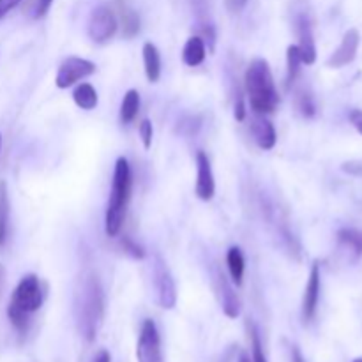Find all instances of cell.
Wrapping results in <instances>:
<instances>
[{"instance_id":"21","label":"cell","mask_w":362,"mask_h":362,"mask_svg":"<svg viewBox=\"0 0 362 362\" xmlns=\"http://www.w3.org/2000/svg\"><path fill=\"white\" fill-rule=\"evenodd\" d=\"M138 112H140V94L134 88H129L120 103V122L131 124L136 119Z\"/></svg>"},{"instance_id":"1","label":"cell","mask_w":362,"mask_h":362,"mask_svg":"<svg viewBox=\"0 0 362 362\" xmlns=\"http://www.w3.org/2000/svg\"><path fill=\"white\" fill-rule=\"evenodd\" d=\"M74 317L81 338L88 343L94 341L105 320V292L94 272H87L81 278L74 297Z\"/></svg>"},{"instance_id":"9","label":"cell","mask_w":362,"mask_h":362,"mask_svg":"<svg viewBox=\"0 0 362 362\" xmlns=\"http://www.w3.org/2000/svg\"><path fill=\"white\" fill-rule=\"evenodd\" d=\"M136 359L138 362H165L161 352V338L154 320L151 318H147L141 325L136 345Z\"/></svg>"},{"instance_id":"31","label":"cell","mask_w":362,"mask_h":362,"mask_svg":"<svg viewBox=\"0 0 362 362\" xmlns=\"http://www.w3.org/2000/svg\"><path fill=\"white\" fill-rule=\"evenodd\" d=\"M23 0H0V20H2L6 14H9L14 7H18Z\"/></svg>"},{"instance_id":"33","label":"cell","mask_w":362,"mask_h":362,"mask_svg":"<svg viewBox=\"0 0 362 362\" xmlns=\"http://www.w3.org/2000/svg\"><path fill=\"white\" fill-rule=\"evenodd\" d=\"M349 120L354 127L357 129V133L362 134V110L356 108L349 113Z\"/></svg>"},{"instance_id":"26","label":"cell","mask_w":362,"mask_h":362,"mask_svg":"<svg viewBox=\"0 0 362 362\" xmlns=\"http://www.w3.org/2000/svg\"><path fill=\"white\" fill-rule=\"evenodd\" d=\"M120 247L124 250V253L129 255V257L136 258V260H144L145 258V250L138 243H134L131 237L122 235L120 237Z\"/></svg>"},{"instance_id":"5","label":"cell","mask_w":362,"mask_h":362,"mask_svg":"<svg viewBox=\"0 0 362 362\" xmlns=\"http://www.w3.org/2000/svg\"><path fill=\"white\" fill-rule=\"evenodd\" d=\"M293 27H296L297 39H299L297 48L300 52L303 64L311 66L317 60V46H315L313 21H311V14L306 4L296 6V11H293Z\"/></svg>"},{"instance_id":"36","label":"cell","mask_w":362,"mask_h":362,"mask_svg":"<svg viewBox=\"0 0 362 362\" xmlns=\"http://www.w3.org/2000/svg\"><path fill=\"white\" fill-rule=\"evenodd\" d=\"M292 362H306L304 361L303 354H300V350L297 349V346H292Z\"/></svg>"},{"instance_id":"10","label":"cell","mask_w":362,"mask_h":362,"mask_svg":"<svg viewBox=\"0 0 362 362\" xmlns=\"http://www.w3.org/2000/svg\"><path fill=\"white\" fill-rule=\"evenodd\" d=\"M214 290L216 296H218L219 304H221L223 313L228 318H232V320H235L240 315V310H243V303H240L235 288H233L232 283L228 281L225 272L219 271V269L214 271Z\"/></svg>"},{"instance_id":"12","label":"cell","mask_w":362,"mask_h":362,"mask_svg":"<svg viewBox=\"0 0 362 362\" xmlns=\"http://www.w3.org/2000/svg\"><path fill=\"white\" fill-rule=\"evenodd\" d=\"M194 194L200 200L209 202L216 194V180L212 173V165L209 156L204 151L197 152V184H194Z\"/></svg>"},{"instance_id":"38","label":"cell","mask_w":362,"mask_h":362,"mask_svg":"<svg viewBox=\"0 0 362 362\" xmlns=\"http://www.w3.org/2000/svg\"><path fill=\"white\" fill-rule=\"evenodd\" d=\"M0 151H2V134H0Z\"/></svg>"},{"instance_id":"15","label":"cell","mask_w":362,"mask_h":362,"mask_svg":"<svg viewBox=\"0 0 362 362\" xmlns=\"http://www.w3.org/2000/svg\"><path fill=\"white\" fill-rule=\"evenodd\" d=\"M117 2V20H119L122 35L126 39H133L140 32V16L136 11L127 6L126 0H115Z\"/></svg>"},{"instance_id":"13","label":"cell","mask_w":362,"mask_h":362,"mask_svg":"<svg viewBox=\"0 0 362 362\" xmlns=\"http://www.w3.org/2000/svg\"><path fill=\"white\" fill-rule=\"evenodd\" d=\"M320 283H322L320 265L315 262V264L311 265L310 276H308L306 290H304V299H303V320L306 322V324H310V322L315 318V313H317L318 300H320Z\"/></svg>"},{"instance_id":"19","label":"cell","mask_w":362,"mask_h":362,"mask_svg":"<svg viewBox=\"0 0 362 362\" xmlns=\"http://www.w3.org/2000/svg\"><path fill=\"white\" fill-rule=\"evenodd\" d=\"M226 265H228V272L232 276L233 285L240 286L244 279V269H246V260H244L243 250L239 246H232L226 251Z\"/></svg>"},{"instance_id":"3","label":"cell","mask_w":362,"mask_h":362,"mask_svg":"<svg viewBox=\"0 0 362 362\" xmlns=\"http://www.w3.org/2000/svg\"><path fill=\"white\" fill-rule=\"evenodd\" d=\"M131 184H133V177H131L129 161L120 156L115 161L112 191H110L105 214V232L108 237H119L120 230H122L124 221H126L127 204L131 198Z\"/></svg>"},{"instance_id":"30","label":"cell","mask_w":362,"mask_h":362,"mask_svg":"<svg viewBox=\"0 0 362 362\" xmlns=\"http://www.w3.org/2000/svg\"><path fill=\"white\" fill-rule=\"evenodd\" d=\"M247 2L250 0H225V6L230 14H239L247 6Z\"/></svg>"},{"instance_id":"32","label":"cell","mask_w":362,"mask_h":362,"mask_svg":"<svg viewBox=\"0 0 362 362\" xmlns=\"http://www.w3.org/2000/svg\"><path fill=\"white\" fill-rule=\"evenodd\" d=\"M233 117H235L237 122H243V120L246 119V105H244V99L240 98V94H239V98H237V101H235Z\"/></svg>"},{"instance_id":"6","label":"cell","mask_w":362,"mask_h":362,"mask_svg":"<svg viewBox=\"0 0 362 362\" xmlns=\"http://www.w3.org/2000/svg\"><path fill=\"white\" fill-rule=\"evenodd\" d=\"M119 28V20H117L115 11L110 6H98L92 9L90 16H88L87 32L88 37L95 42V45H106L112 41Z\"/></svg>"},{"instance_id":"29","label":"cell","mask_w":362,"mask_h":362,"mask_svg":"<svg viewBox=\"0 0 362 362\" xmlns=\"http://www.w3.org/2000/svg\"><path fill=\"white\" fill-rule=\"evenodd\" d=\"M341 170L352 177H362V161H346L341 165Z\"/></svg>"},{"instance_id":"17","label":"cell","mask_w":362,"mask_h":362,"mask_svg":"<svg viewBox=\"0 0 362 362\" xmlns=\"http://www.w3.org/2000/svg\"><path fill=\"white\" fill-rule=\"evenodd\" d=\"M144 67H145V76L151 83H158L161 78V55H159L158 46L152 42H145L144 49Z\"/></svg>"},{"instance_id":"8","label":"cell","mask_w":362,"mask_h":362,"mask_svg":"<svg viewBox=\"0 0 362 362\" xmlns=\"http://www.w3.org/2000/svg\"><path fill=\"white\" fill-rule=\"evenodd\" d=\"M95 73V64L81 57H67L59 66L55 76V85L59 88H69L78 81L92 76Z\"/></svg>"},{"instance_id":"25","label":"cell","mask_w":362,"mask_h":362,"mask_svg":"<svg viewBox=\"0 0 362 362\" xmlns=\"http://www.w3.org/2000/svg\"><path fill=\"white\" fill-rule=\"evenodd\" d=\"M246 327H247V336H250V343H251V362H267V359H265L264 349H262L260 334H258L255 324L247 320Z\"/></svg>"},{"instance_id":"11","label":"cell","mask_w":362,"mask_h":362,"mask_svg":"<svg viewBox=\"0 0 362 362\" xmlns=\"http://www.w3.org/2000/svg\"><path fill=\"white\" fill-rule=\"evenodd\" d=\"M359 45H361L359 30H357V28H350V30H346L338 48H336L334 52H332V55L329 57L327 67H331V69H341V67L352 64L357 57Z\"/></svg>"},{"instance_id":"39","label":"cell","mask_w":362,"mask_h":362,"mask_svg":"<svg viewBox=\"0 0 362 362\" xmlns=\"http://www.w3.org/2000/svg\"><path fill=\"white\" fill-rule=\"evenodd\" d=\"M354 362H362V357H359V359H356Z\"/></svg>"},{"instance_id":"35","label":"cell","mask_w":362,"mask_h":362,"mask_svg":"<svg viewBox=\"0 0 362 362\" xmlns=\"http://www.w3.org/2000/svg\"><path fill=\"white\" fill-rule=\"evenodd\" d=\"M4 288H6V267L0 264V299L4 296Z\"/></svg>"},{"instance_id":"14","label":"cell","mask_w":362,"mask_h":362,"mask_svg":"<svg viewBox=\"0 0 362 362\" xmlns=\"http://www.w3.org/2000/svg\"><path fill=\"white\" fill-rule=\"evenodd\" d=\"M251 129H253L255 141H257L262 151H271V148H274L276 141H278V134H276L274 124L269 119H265V115L255 117Z\"/></svg>"},{"instance_id":"28","label":"cell","mask_w":362,"mask_h":362,"mask_svg":"<svg viewBox=\"0 0 362 362\" xmlns=\"http://www.w3.org/2000/svg\"><path fill=\"white\" fill-rule=\"evenodd\" d=\"M138 133H140L144 148L145 151H148V148L152 147V138H154V126H152L151 120L148 119L141 120L140 126H138Z\"/></svg>"},{"instance_id":"18","label":"cell","mask_w":362,"mask_h":362,"mask_svg":"<svg viewBox=\"0 0 362 362\" xmlns=\"http://www.w3.org/2000/svg\"><path fill=\"white\" fill-rule=\"evenodd\" d=\"M9 219H11V200L7 191L6 180H0V250H4L9 237Z\"/></svg>"},{"instance_id":"34","label":"cell","mask_w":362,"mask_h":362,"mask_svg":"<svg viewBox=\"0 0 362 362\" xmlns=\"http://www.w3.org/2000/svg\"><path fill=\"white\" fill-rule=\"evenodd\" d=\"M92 362H110V354L106 352V350H99V352L95 354L94 359H92Z\"/></svg>"},{"instance_id":"2","label":"cell","mask_w":362,"mask_h":362,"mask_svg":"<svg viewBox=\"0 0 362 362\" xmlns=\"http://www.w3.org/2000/svg\"><path fill=\"white\" fill-rule=\"evenodd\" d=\"M247 101L257 115H267L276 112L279 105V92L276 88L271 66L265 59H255L244 74Z\"/></svg>"},{"instance_id":"23","label":"cell","mask_w":362,"mask_h":362,"mask_svg":"<svg viewBox=\"0 0 362 362\" xmlns=\"http://www.w3.org/2000/svg\"><path fill=\"white\" fill-rule=\"evenodd\" d=\"M296 108L306 119L317 115V103H315L313 94L308 88H299L296 92Z\"/></svg>"},{"instance_id":"27","label":"cell","mask_w":362,"mask_h":362,"mask_svg":"<svg viewBox=\"0 0 362 362\" xmlns=\"http://www.w3.org/2000/svg\"><path fill=\"white\" fill-rule=\"evenodd\" d=\"M52 4L53 0H32L30 7H28V14H30L32 20H39V18L48 14Z\"/></svg>"},{"instance_id":"7","label":"cell","mask_w":362,"mask_h":362,"mask_svg":"<svg viewBox=\"0 0 362 362\" xmlns=\"http://www.w3.org/2000/svg\"><path fill=\"white\" fill-rule=\"evenodd\" d=\"M152 281H154L156 299L163 310H173L177 304V286L170 269L161 257H156L152 265Z\"/></svg>"},{"instance_id":"16","label":"cell","mask_w":362,"mask_h":362,"mask_svg":"<svg viewBox=\"0 0 362 362\" xmlns=\"http://www.w3.org/2000/svg\"><path fill=\"white\" fill-rule=\"evenodd\" d=\"M207 55V45L200 35H191L182 48V62L189 67L200 66Z\"/></svg>"},{"instance_id":"20","label":"cell","mask_w":362,"mask_h":362,"mask_svg":"<svg viewBox=\"0 0 362 362\" xmlns=\"http://www.w3.org/2000/svg\"><path fill=\"white\" fill-rule=\"evenodd\" d=\"M73 99H74V103H76L78 108L85 110V112H90V110H94L99 103L98 90H95L90 83L78 85L73 92Z\"/></svg>"},{"instance_id":"24","label":"cell","mask_w":362,"mask_h":362,"mask_svg":"<svg viewBox=\"0 0 362 362\" xmlns=\"http://www.w3.org/2000/svg\"><path fill=\"white\" fill-rule=\"evenodd\" d=\"M338 239H339V243H341L343 246L349 247V250L352 251L356 257L362 255V233L361 232H357V230H354V228H343V230H339Z\"/></svg>"},{"instance_id":"37","label":"cell","mask_w":362,"mask_h":362,"mask_svg":"<svg viewBox=\"0 0 362 362\" xmlns=\"http://www.w3.org/2000/svg\"><path fill=\"white\" fill-rule=\"evenodd\" d=\"M239 362H251V359L250 357H247V354H240V357H239Z\"/></svg>"},{"instance_id":"22","label":"cell","mask_w":362,"mask_h":362,"mask_svg":"<svg viewBox=\"0 0 362 362\" xmlns=\"http://www.w3.org/2000/svg\"><path fill=\"white\" fill-rule=\"evenodd\" d=\"M300 64H303V59H300L299 48L297 45H290L286 48V87L288 88L296 83L297 76H299Z\"/></svg>"},{"instance_id":"4","label":"cell","mask_w":362,"mask_h":362,"mask_svg":"<svg viewBox=\"0 0 362 362\" xmlns=\"http://www.w3.org/2000/svg\"><path fill=\"white\" fill-rule=\"evenodd\" d=\"M42 299H45V293H42L41 281L37 276H23L14 288L11 303L7 306V317L16 331H27L28 324H30V315L42 306Z\"/></svg>"}]
</instances>
